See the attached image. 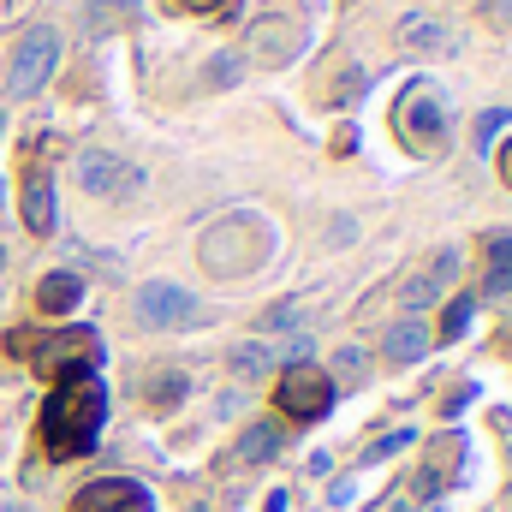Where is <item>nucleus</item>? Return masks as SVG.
I'll use <instances>...</instances> for the list:
<instances>
[{"label": "nucleus", "instance_id": "f257e3e1", "mask_svg": "<svg viewBox=\"0 0 512 512\" xmlns=\"http://www.w3.org/2000/svg\"><path fill=\"white\" fill-rule=\"evenodd\" d=\"M102 417H108V387L96 382L90 364L66 370L54 399L42 405V441L54 459H84L102 441Z\"/></svg>", "mask_w": 512, "mask_h": 512}, {"label": "nucleus", "instance_id": "f03ea898", "mask_svg": "<svg viewBox=\"0 0 512 512\" xmlns=\"http://www.w3.org/2000/svg\"><path fill=\"white\" fill-rule=\"evenodd\" d=\"M137 322H143L149 334H173V328L209 322V310H203V298H197L191 286H179V280H143V286H137Z\"/></svg>", "mask_w": 512, "mask_h": 512}, {"label": "nucleus", "instance_id": "7ed1b4c3", "mask_svg": "<svg viewBox=\"0 0 512 512\" xmlns=\"http://www.w3.org/2000/svg\"><path fill=\"white\" fill-rule=\"evenodd\" d=\"M54 66H60V30H54V24H30V30L18 36V48H12L6 90L24 102V96H36V90L54 78Z\"/></svg>", "mask_w": 512, "mask_h": 512}, {"label": "nucleus", "instance_id": "20e7f679", "mask_svg": "<svg viewBox=\"0 0 512 512\" xmlns=\"http://www.w3.org/2000/svg\"><path fill=\"white\" fill-rule=\"evenodd\" d=\"M78 185L90 197H137L143 191V173L131 167L126 155H114V149H84L78 155Z\"/></svg>", "mask_w": 512, "mask_h": 512}, {"label": "nucleus", "instance_id": "39448f33", "mask_svg": "<svg viewBox=\"0 0 512 512\" xmlns=\"http://www.w3.org/2000/svg\"><path fill=\"white\" fill-rule=\"evenodd\" d=\"M274 393H280V411L286 417H304V423L328 417V405H334V382L322 370H310V364H286V376H280Z\"/></svg>", "mask_w": 512, "mask_h": 512}, {"label": "nucleus", "instance_id": "423d86ee", "mask_svg": "<svg viewBox=\"0 0 512 512\" xmlns=\"http://www.w3.org/2000/svg\"><path fill=\"white\" fill-rule=\"evenodd\" d=\"M72 512H155V501H149V489H137L131 477H102V483H90V489L72 501Z\"/></svg>", "mask_w": 512, "mask_h": 512}, {"label": "nucleus", "instance_id": "0eeeda50", "mask_svg": "<svg viewBox=\"0 0 512 512\" xmlns=\"http://www.w3.org/2000/svg\"><path fill=\"white\" fill-rule=\"evenodd\" d=\"M399 131H405L417 149H435L441 131H447V108H441V96H435V90H417V96L399 108Z\"/></svg>", "mask_w": 512, "mask_h": 512}, {"label": "nucleus", "instance_id": "6e6552de", "mask_svg": "<svg viewBox=\"0 0 512 512\" xmlns=\"http://www.w3.org/2000/svg\"><path fill=\"white\" fill-rule=\"evenodd\" d=\"M429 346H435V328H429L423 316H399V322L387 328V340H382L387 364H417Z\"/></svg>", "mask_w": 512, "mask_h": 512}, {"label": "nucleus", "instance_id": "1a4fd4ad", "mask_svg": "<svg viewBox=\"0 0 512 512\" xmlns=\"http://www.w3.org/2000/svg\"><path fill=\"white\" fill-rule=\"evenodd\" d=\"M36 304H42V316H72V310L84 304V280H78L72 268H54V274H42Z\"/></svg>", "mask_w": 512, "mask_h": 512}, {"label": "nucleus", "instance_id": "9d476101", "mask_svg": "<svg viewBox=\"0 0 512 512\" xmlns=\"http://www.w3.org/2000/svg\"><path fill=\"white\" fill-rule=\"evenodd\" d=\"M399 48H411V54H447L453 48V30L441 18L411 12V18H399Z\"/></svg>", "mask_w": 512, "mask_h": 512}, {"label": "nucleus", "instance_id": "9b49d317", "mask_svg": "<svg viewBox=\"0 0 512 512\" xmlns=\"http://www.w3.org/2000/svg\"><path fill=\"white\" fill-rule=\"evenodd\" d=\"M24 227L30 233H54V179L36 167L30 185H24Z\"/></svg>", "mask_w": 512, "mask_h": 512}, {"label": "nucleus", "instance_id": "f8f14e48", "mask_svg": "<svg viewBox=\"0 0 512 512\" xmlns=\"http://www.w3.org/2000/svg\"><path fill=\"white\" fill-rule=\"evenodd\" d=\"M227 370H233L239 382H262V376H274V346H268V340H239V346L227 352Z\"/></svg>", "mask_w": 512, "mask_h": 512}, {"label": "nucleus", "instance_id": "ddd939ff", "mask_svg": "<svg viewBox=\"0 0 512 512\" xmlns=\"http://www.w3.org/2000/svg\"><path fill=\"white\" fill-rule=\"evenodd\" d=\"M304 328V304L298 298H280V304H268L262 316H256V340L262 334H298Z\"/></svg>", "mask_w": 512, "mask_h": 512}, {"label": "nucleus", "instance_id": "4468645a", "mask_svg": "<svg viewBox=\"0 0 512 512\" xmlns=\"http://www.w3.org/2000/svg\"><path fill=\"white\" fill-rule=\"evenodd\" d=\"M512 292V233L489 239V298H507Z\"/></svg>", "mask_w": 512, "mask_h": 512}, {"label": "nucleus", "instance_id": "2eb2a0df", "mask_svg": "<svg viewBox=\"0 0 512 512\" xmlns=\"http://www.w3.org/2000/svg\"><path fill=\"white\" fill-rule=\"evenodd\" d=\"M274 453H280V429L268 417H256L251 429L239 435V459H274Z\"/></svg>", "mask_w": 512, "mask_h": 512}, {"label": "nucleus", "instance_id": "dca6fc26", "mask_svg": "<svg viewBox=\"0 0 512 512\" xmlns=\"http://www.w3.org/2000/svg\"><path fill=\"white\" fill-rule=\"evenodd\" d=\"M435 298H441V286H435L429 274H411V280L399 286V304H405V316H423V310H429Z\"/></svg>", "mask_w": 512, "mask_h": 512}, {"label": "nucleus", "instance_id": "f3484780", "mask_svg": "<svg viewBox=\"0 0 512 512\" xmlns=\"http://www.w3.org/2000/svg\"><path fill=\"white\" fill-rule=\"evenodd\" d=\"M364 376H370V352H364V346H340L328 382H364Z\"/></svg>", "mask_w": 512, "mask_h": 512}, {"label": "nucleus", "instance_id": "a211bd4d", "mask_svg": "<svg viewBox=\"0 0 512 512\" xmlns=\"http://www.w3.org/2000/svg\"><path fill=\"white\" fill-rule=\"evenodd\" d=\"M179 399H185V376H179V370H167V376L149 382V405H155V411H173Z\"/></svg>", "mask_w": 512, "mask_h": 512}, {"label": "nucleus", "instance_id": "6ab92c4d", "mask_svg": "<svg viewBox=\"0 0 512 512\" xmlns=\"http://www.w3.org/2000/svg\"><path fill=\"white\" fill-rule=\"evenodd\" d=\"M423 274H429V280H435V286H441V292H447V286H453V280H459V251H453V245H447V251H435V262H429V268H423Z\"/></svg>", "mask_w": 512, "mask_h": 512}, {"label": "nucleus", "instance_id": "aec40b11", "mask_svg": "<svg viewBox=\"0 0 512 512\" xmlns=\"http://www.w3.org/2000/svg\"><path fill=\"white\" fill-rule=\"evenodd\" d=\"M465 328H471V298H453L447 316H441V334L453 340V334H465Z\"/></svg>", "mask_w": 512, "mask_h": 512}, {"label": "nucleus", "instance_id": "412c9836", "mask_svg": "<svg viewBox=\"0 0 512 512\" xmlns=\"http://www.w3.org/2000/svg\"><path fill=\"white\" fill-rule=\"evenodd\" d=\"M310 352H316V340H310V334L298 328V334L286 340V364H310Z\"/></svg>", "mask_w": 512, "mask_h": 512}, {"label": "nucleus", "instance_id": "4be33fe9", "mask_svg": "<svg viewBox=\"0 0 512 512\" xmlns=\"http://www.w3.org/2000/svg\"><path fill=\"white\" fill-rule=\"evenodd\" d=\"M399 447H411V429H393V435H382V441L370 447V459H387V453H399Z\"/></svg>", "mask_w": 512, "mask_h": 512}, {"label": "nucleus", "instance_id": "5701e85b", "mask_svg": "<svg viewBox=\"0 0 512 512\" xmlns=\"http://www.w3.org/2000/svg\"><path fill=\"white\" fill-rule=\"evenodd\" d=\"M233 78H239V54H221L215 72H209V84H233Z\"/></svg>", "mask_w": 512, "mask_h": 512}, {"label": "nucleus", "instance_id": "b1692460", "mask_svg": "<svg viewBox=\"0 0 512 512\" xmlns=\"http://www.w3.org/2000/svg\"><path fill=\"white\" fill-rule=\"evenodd\" d=\"M489 18H495V24H507V30H512V0H489Z\"/></svg>", "mask_w": 512, "mask_h": 512}, {"label": "nucleus", "instance_id": "393cba45", "mask_svg": "<svg viewBox=\"0 0 512 512\" xmlns=\"http://www.w3.org/2000/svg\"><path fill=\"white\" fill-rule=\"evenodd\" d=\"M0 268H6V245H0Z\"/></svg>", "mask_w": 512, "mask_h": 512}, {"label": "nucleus", "instance_id": "a878e982", "mask_svg": "<svg viewBox=\"0 0 512 512\" xmlns=\"http://www.w3.org/2000/svg\"><path fill=\"white\" fill-rule=\"evenodd\" d=\"M0 203H6V185H0Z\"/></svg>", "mask_w": 512, "mask_h": 512}, {"label": "nucleus", "instance_id": "bb28decb", "mask_svg": "<svg viewBox=\"0 0 512 512\" xmlns=\"http://www.w3.org/2000/svg\"><path fill=\"white\" fill-rule=\"evenodd\" d=\"M0 131H6V114H0Z\"/></svg>", "mask_w": 512, "mask_h": 512}]
</instances>
